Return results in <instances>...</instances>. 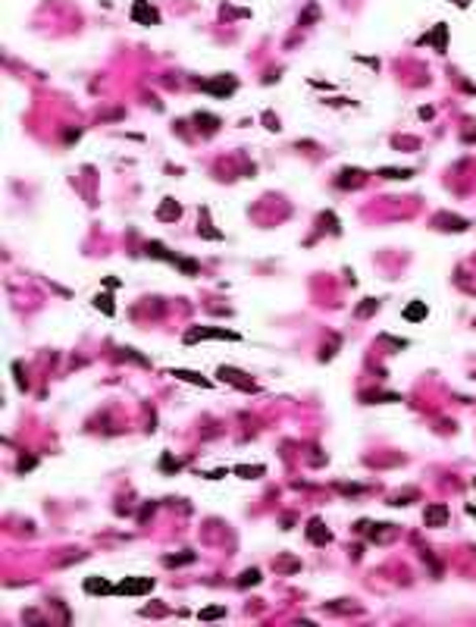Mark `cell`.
Returning a JSON list of instances; mask_svg holds the SVG:
<instances>
[{
	"label": "cell",
	"instance_id": "cell-21",
	"mask_svg": "<svg viewBox=\"0 0 476 627\" xmlns=\"http://www.w3.org/2000/svg\"><path fill=\"white\" fill-rule=\"evenodd\" d=\"M379 176H386V179H411L414 173L411 170H389L386 167V170H379Z\"/></svg>",
	"mask_w": 476,
	"mask_h": 627
},
{
	"label": "cell",
	"instance_id": "cell-12",
	"mask_svg": "<svg viewBox=\"0 0 476 627\" xmlns=\"http://www.w3.org/2000/svg\"><path fill=\"white\" fill-rule=\"evenodd\" d=\"M173 377H179V380H185V383H194V386H200V389H210V380H204L200 373H194V370H173Z\"/></svg>",
	"mask_w": 476,
	"mask_h": 627
},
{
	"label": "cell",
	"instance_id": "cell-4",
	"mask_svg": "<svg viewBox=\"0 0 476 627\" xmlns=\"http://www.w3.org/2000/svg\"><path fill=\"white\" fill-rule=\"evenodd\" d=\"M197 339H229V342H238L242 336H238V333H229V329H210V326L191 329V333L185 336V342H197Z\"/></svg>",
	"mask_w": 476,
	"mask_h": 627
},
{
	"label": "cell",
	"instance_id": "cell-32",
	"mask_svg": "<svg viewBox=\"0 0 476 627\" xmlns=\"http://www.w3.org/2000/svg\"><path fill=\"white\" fill-rule=\"evenodd\" d=\"M473 483H476V480H473Z\"/></svg>",
	"mask_w": 476,
	"mask_h": 627
},
{
	"label": "cell",
	"instance_id": "cell-14",
	"mask_svg": "<svg viewBox=\"0 0 476 627\" xmlns=\"http://www.w3.org/2000/svg\"><path fill=\"white\" fill-rule=\"evenodd\" d=\"M363 176H367V173H357V170H345V173L338 176V185H342V189H354V185H360V182H363Z\"/></svg>",
	"mask_w": 476,
	"mask_h": 627
},
{
	"label": "cell",
	"instance_id": "cell-10",
	"mask_svg": "<svg viewBox=\"0 0 476 627\" xmlns=\"http://www.w3.org/2000/svg\"><path fill=\"white\" fill-rule=\"evenodd\" d=\"M219 377H223L226 383H232V386H242V389H248V392H254V389H257V386H254V383L242 380L245 373H238V370H232V367H219Z\"/></svg>",
	"mask_w": 476,
	"mask_h": 627
},
{
	"label": "cell",
	"instance_id": "cell-20",
	"mask_svg": "<svg viewBox=\"0 0 476 627\" xmlns=\"http://www.w3.org/2000/svg\"><path fill=\"white\" fill-rule=\"evenodd\" d=\"M360 398H363V401H370V404H373L376 398H379V401H398V395H395V392H363Z\"/></svg>",
	"mask_w": 476,
	"mask_h": 627
},
{
	"label": "cell",
	"instance_id": "cell-15",
	"mask_svg": "<svg viewBox=\"0 0 476 627\" xmlns=\"http://www.w3.org/2000/svg\"><path fill=\"white\" fill-rule=\"evenodd\" d=\"M423 41H432V44H435L438 50H445V41H448V28H445V25H435V28H432V35H429V38H423Z\"/></svg>",
	"mask_w": 476,
	"mask_h": 627
},
{
	"label": "cell",
	"instance_id": "cell-6",
	"mask_svg": "<svg viewBox=\"0 0 476 627\" xmlns=\"http://www.w3.org/2000/svg\"><path fill=\"white\" fill-rule=\"evenodd\" d=\"M85 593H94V596H107V593H116V586L104 580V577H85Z\"/></svg>",
	"mask_w": 476,
	"mask_h": 627
},
{
	"label": "cell",
	"instance_id": "cell-16",
	"mask_svg": "<svg viewBox=\"0 0 476 627\" xmlns=\"http://www.w3.org/2000/svg\"><path fill=\"white\" fill-rule=\"evenodd\" d=\"M94 307H97L100 314H107V317H113V314H116V304H113V298H110V295H97V298H94Z\"/></svg>",
	"mask_w": 476,
	"mask_h": 627
},
{
	"label": "cell",
	"instance_id": "cell-17",
	"mask_svg": "<svg viewBox=\"0 0 476 627\" xmlns=\"http://www.w3.org/2000/svg\"><path fill=\"white\" fill-rule=\"evenodd\" d=\"M404 320H426V304H407L404 307Z\"/></svg>",
	"mask_w": 476,
	"mask_h": 627
},
{
	"label": "cell",
	"instance_id": "cell-28",
	"mask_svg": "<svg viewBox=\"0 0 476 627\" xmlns=\"http://www.w3.org/2000/svg\"><path fill=\"white\" fill-rule=\"evenodd\" d=\"M13 373H16V380H19V389H25V377H22V364L19 361L13 364Z\"/></svg>",
	"mask_w": 476,
	"mask_h": 627
},
{
	"label": "cell",
	"instance_id": "cell-3",
	"mask_svg": "<svg viewBox=\"0 0 476 627\" xmlns=\"http://www.w3.org/2000/svg\"><path fill=\"white\" fill-rule=\"evenodd\" d=\"M132 19H135L138 25H157V22H160V13L151 7V0H135Z\"/></svg>",
	"mask_w": 476,
	"mask_h": 627
},
{
	"label": "cell",
	"instance_id": "cell-2",
	"mask_svg": "<svg viewBox=\"0 0 476 627\" xmlns=\"http://www.w3.org/2000/svg\"><path fill=\"white\" fill-rule=\"evenodd\" d=\"M148 254H151V257H163V261H173L176 267H182L185 273H197V264H194V261H182V257L169 254V248H163L160 242H151V245H148Z\"/></svg>",
	"mask_w": 476,
	"mask_h": 627
},
{
	"label": "cell",
	"instance_id": "cell-7",
	"mask_svg": "<svg viewBox=\"0 0 476 627\" xmlns=\"http://www.w3.org/2000/svg\"><path fill=\"white\" fill-rule=\"evenodd\" d=\"M423 521H426V527H445V521H448V508H445V505H429L426 514H423Z\"/></svg>",
	"mask_w": 476,
	"mask_h": 627
},
{
	"label": "cell",
	"instance_id": "cell-13",
	"mask_svg": "<svg viewBox=\"0 0 476 627\" xmlns=\"http://www.w3.org/2000/svg\"><path fill=\"white\" fill-rule=\"evenodd\" d=\"M194 122H197V129H200L204 135L216 132V126H219V119H216V116H210V113H194Z\"/></svg>",
	"mask_w": 476,
	"mask_h": 627
},
{
	"label": "cell",
	"instance_id": "cell-26",
	"mask_svg": "<svg viewBox=\"0 0 476 627\" xmlns=\"http://www.w3.org/2000/svg\"><path fill=\"white\" fill-rule=\"evenodd\" d=\"M320 223H326V229H329V232H338V226H335V216H332V213H323V216H320Z\"/></svg>",
	"mask_w": 476,
	"mask_h": 627
},
{
	"label": "cell",
	"instance_id": "cell-24",
	"mask_svg": "<svg viewBox=\"0 0 476 627\" xmlns=\"http://www.w3.org/2000/svg\"><path fill=\"white\" fill-rule=\"evenodd\" d=\"M35 464H38V458H35V455H25V458L19 461V467H16V471H19V474H28Z\"/></svg>",
	"mask_w": 476,
	"mask_h": 627
},
{
	"label": "cell",
	"instance_id": "cell-1",
	"mask_svg": "<svg viewBox=\"0 0 476 627\" xmlns=\"http://www.w3.org/2000/svg\"><path fill=\"white\" fill-rule=\"evenodd\" d=\"M200 88H204L207 95H213V98H229L232 91H235V76H219V79H204V82H200Z\"/></svg>",
	"mask_w": 476,
	"mask_h": 627
},
{
	"label": "cell",
	"instance_id": "cell-30",
	"mask_svg": "<svg viewBox=\"0 0 476 627\" xmlns=\"http://www.w3.org/2000/svg\"><path fill=\"white\" fill-rule=\"evenodd\" d=\"M470 514H476V508H470Z\"/></svg>",
	"mask_w": 476,
	"mask_h": 627
},
{
	"label": "cell",
	"instance_id": "cell-18",
	"mask_svg": "<svg viewBox=\"0 0 476 627\" xmlns=\"http://www.w3.org/2000/svg\"><path fill=\"white\" fill-rule=\"evenodd\" d=\"M185 561H194V552H191V549H188V552H179V555H166V558H163V565H169V568L185 565Z\"/></svg>",
	"mask_w": 476,
	"mask_h": 627
},
{
	"label": "cell",
	"instance_id": "cell-19",
	"mask_svg": "<svg viewBox=\"0 0 476 627\" xmlns=\"http://www.w3.org/2000/svg\"><path fill=\"white\" fill-rule=\"evenodd\" d=\"M235 474H238V477H248V480H254V477L263 474V467H260V464H238Z\"/></svg>",
	"mask_w": 476,
	"mask_h": 627
},
{
	"label": "cell",
	"instance_id": "cell-22",
	"mask_svg": "<svg viewBox=\"0 0 476 627\" xmlns=\"http://www.w3.org/2000/svg\"><path fill=\"white\" fill-rule=\"evenodd\" d=\"M223 615H226V608L216 605V608H204V612H200L197 618H200V621H210V618H223Z\"/></svg>",
	"mask_w": 476,
	"mask_h": 627
},
{
	"label": "cell",
	"instance_id": "cell-23",
	"mask_svg": "<svg viewBox=\"0 0 476 627\" xmlns=\"http://www.w3.org/2000/svg\"><path fill=\"white\" fill-rule=\"evenodd\" d=\"M310 19H320V7H314V4H310V7L304 10V16H301V25H310Z\"/></svg>",
	"mask_w": 476,
	"mask_h": 627
},
{
	"label": "cell",
	"instance_id": "cell-25",
	"mask_svg": "<svg viewBox=\"0 0 476 627\" xmlns=\"http://www.w3.org/2000/svg\"><path fill=\"white\" fill-rule=\"evenodd\" d=\"M22 621H25V624H44V618L35 612V608H25V612H22Z\"/></svg>",
	"mask_w": 476,
	"mask_h": 627
},
{
	"label": "cell",
	"instance_id": "cell-29",
	"mask_svg": "<svg viewBox=\"0 0 476 627\" xmlns=\"http://www.w3.org/2000/svg\"><path fill=\"white\" fill-rule=\"evenodd\" d=\"M454 7H470V0H454Z\"/></svg>",
	"mask_w": 476,
	"mask_h": 627
},
{
	"label": "cell",
	"instance_id": "cell-31",
	"mask_svg": "<svg viewBox=\"0 0 476 627\" xmlns=\"http://www.w3.org/2000/svg\"><path fill=\"white\" fill-rule=\"evenodd\" d=\"M104 4H107V0H104Z\"/></svg>",
	"mask_w": 476,
	"mask_h": 627
},
{
	"label": "cell",
	"instance_id": "cell-5",
	"mask_svg": "<svg viewBox=\"0 0 476 627\" xmlns=\"http://www.w3.org/2000/svg\"><path fill=\"white\" fill-rule=\"evenodd\" d=\"M151 589H154V580H151V577H144V580L125 577L122 583H116V593H122V596H129V593H151Z\"/></svg>",
	"mask_w": 476,
	"mask_h": 627
},
{
	"label": "cell",
	"instance_id": "cell-27",
	"mask_svg": "<svg viewBox=\"0 0 476 627\" xmlns=\"http://www.w3.org/2000/svg\"><path fill=\"white\" fill-rule=\"evenodd\" d=\"M373 310H376V301L370 298L367 304H360V307H357V317H367V314H373Z\"/></svg>",
	"mask_w": 476,
	"mask_h": 627
},
{
	"label": "cell",
	"instance_id": "cell-11",
	"mask_svg": "<svg viewBox=\"0 0 476 627\" xmlns=\"http://www.w3.org/2000/svg\"><path fill=\"white\" fill-rule=\"evenodd\" d=\"M260 577H263V574H260L257 568H248V571H242V574H238V580H235V583H238V589H248V586H257V583H260Z\"/></svg>",
	"mask_w": 476,
	"mask_h": 627
},
{
	"label": "cell",
	"instance_id": "cell-9",
	"mask_svg": "<svg viewBox=\"0 0 476 627\" xmlns=\"http://www.w3.org/2000/svg\"><path fill=\"white\" fill-rule=\"evenodd\" d=\"M307 540L310 543H317V546H326L329 543V530H323V521L320 518H314L307 524Z\"/></svg>",
	"mask_w": 476,
	"mask_h": 627
},
{
	"label": "cell",
	"instance_id": "cell-8",
	"mask_svg": "<svg viewBox=\"0 0 476 627\" xmlns=\"http://www.w3.org/2000/svg\"><path fill=\"white\" fill-rule=\"evenodd\" d=\"M179 216H182V207L176 204L173 198H166V201L157 207V220H163V223H173V220H179Z\"/></svg>",
	"mask_w": 476,
	"mask_h": 627
}]
</instances>
